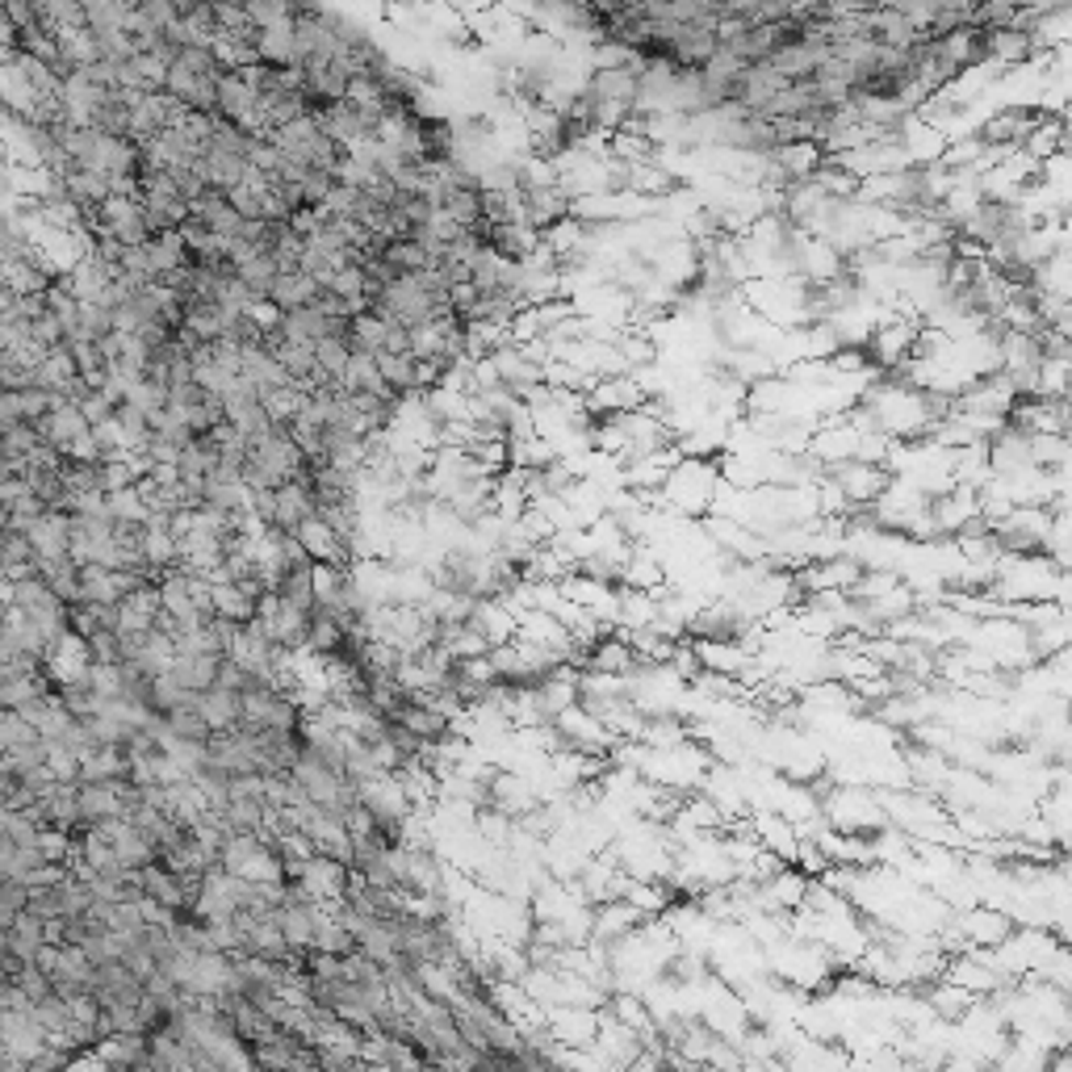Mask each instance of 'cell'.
Wrapping results in <instances>:
<instances>
[{
    "label": "cell",
    "mask_w": 1072,
    "mask_h": 1072,
    "mask_svg": "<svg viewBox=\"0 0 1072 1072\" xmlns=\"http://www.w3.org/2000/svg\"><path fill=\"white\" fill-rule=\"evenodd\" d=\"M244 18L252 22V30H268V25L293 22V4H281V0H252V4H244Z\"/></svg>",
    "instance_id": "484cf974"
},
{
    "label": "cell",
    "mask_w": 1072,
    "mask_h": 1072,
    "mask_svg": "<svg viewBox=\"0 0 1072 1072\" xmlns=\"http://www.w3.org/2000/svg\"><path fill=\"white\" fill-rule=\"evenodd\" d=\"M822 478H829L838 491H842V499H847L850 507H871L880 494L893 487V473L884 466H863V461H842V466H826V473Z\"/></svg>",
    "instance_id": "7a4b0ae2"
},
{
    "label": "cell",
    "mask_w": 1072,
    "mask_h": 1072,
    "mask_svg": "<svg viewBox=\"0 0 1072 1072\" xmlns=\"http://www.w3.org/2000/svg\"><path fill=\"white\" fill-rule=\"evenodd\" d=\"M0 716H4V708H0Z\"/></svg>",
    "instance_id": "e575fe53"
},
{
    "label": "cell",
    "mask_w": 1072,
    "mask_h": 1072,
    "mask_svg": "<svg viewBox=\"0 0 1072 1072\" xmlns=\"http://www.w3.org/2000/svg\"><path fill=\"white\" fill-rule=\"evenodd\" d=\"M80 378L76 373V360H71V353L67 348H55V353H46L43 365H38V373H34V386L38 390H46V394H67V386Z\"/></svg>",
    "instance_id": "d6986e66"
},
{
    "label": "cell",
    "mask_w": 1072,
    "mask_h": 1072,
    "mask_svg": "<svg viewBox=\"0 0 1072 1072\" xmlns=\"http://www.w3.org/2000/svg\"><path fill=\"white\" fill-rule=\"evenodd\" d=\"M344 365H348V348H344V339L327 335V339H319V344H314V369H319V373L339 378V373H344Z\"/></svg>",
    "instance_id": "83f0119b"
},
{
    "label": "cell",
    "mask_w": 1072,
    "mask_h": 1072,
    "mask_svg": "<svg viewBox=\"0 0 1072 1072\" xmlns=\"http://www.w3.org/2000/svg\"><path fill=\"white\" fill-rule=\"evenodd\" d=\"M587 92H591L595 101H616V105L637 110V92H641V85H637L633 71H591V76H587Z\"/></svg>",
    "instance_id": "9a60e30c"
},
{
    "label": "cell",
    "mask_w": 1072,
    "mask_h": 1072,
    "mask_svg": "<svg viewBox=\"0 0 1072 1072\" xmlns=\"http://www.w3.org/2000/svg\"><path fill=\"white\" fill-rule=\"evenodd\" d=\"M319 293H323V286L314 281L311 272H281L277 281H272V290H268V302L277 306L281 314L290 311H302V306H314L319 302Z\"/></svg>",
    "instance_id": "9c48e42d"
},
{
    "label": "cell",
    "mask_w": 1072,
    "mask_h": 1072,
    "mask_svg": "<svg viewBox=\"0 0 1072 1072\" xmlns=\"http://www.w3.org/2000/svg\"><path fill=\"white\" fill-rule=\"evenodd\" d=\"M164 734L172 737V741H185V746H205L210 741V725L201 721L198 713V695H193V704H185V708H172V713L164 716Z\"/></svg>",
    "instance_id": "ac0fdd59"
},
{
    "label": "cell",
    "mask_w": 1072,
    "mask_h": 1072,
    "mask_svg": "<svg viewBox=\"0 0 1072 1072\" xmlns=\"http://www.w3.org/2000/svg\"><path fill=\"white\" fill-rule=\"evenodd\" d=\"M219 667H223V654H189V658H172L168 674L180 692L201 695L219 683Z\"/></svg>",
    "instance_id": "52a82bcc"
},
{
    "label": "cell",
    "mask_w": 1072,
    "mask_h": 1072,
    "mask_svg": "<svg viewBox=\"0 0 1072 1072\" xmlns=\"http://www.w3.org/2000/svg\"><path fill=\"white\" fill-rule=\"evenodd\" d=\"M767 159L796 185V180H808L822 164H826V152H822V143H783V147H775Z\"/></svg>",
    "instance_id": "7c38bea8"
},
{
    "label": "cell",
    "mask_w": 1072,
    "mask_h": 1072,
    "mask_svg": "<svg viewBox=\"0 0 1072 1072\" xmlns=\"http://www.w3.org/2000/svg\"><path fill=\"white\" fill-rule=\"evenodd\" d=\"M138 889H143L147 901H156V905H164V909H177V914L180 909H189L185 889H180V875H172L164 863H152V868L138 871Z\"/></svg>",
    "instance_id": "5bb4252c"
},
{
    "label": "cell",
    "mask_w": 1072,
    "mask_h": 1072,
    "mask_svg": "<svg viewBox=\"0 0 1072 1072\" xmlns=\"http://www.w3.org/2000/svg\"><path fill=\"white\" fill-rule=\"evenodd\" d=\"M487 247H494L503 260H515V265H524L528 256H533L536 247H540V231H533L528 223H503V226H491V235H487Z\"/></svg>",
    "instance_id": "4fadbf2b"
},
{
    "label": "cell",
    "mask_w": 1072,
    "mask_h": 1072,
    "mask_svg": "<svg viewBox=\"0 0 1072 1072\" xmlns=\"http://www.w3.org/2000/svg\"><path fill=\"white\" fill-rule=\"evenodd\" d=\"M76 603H122L118 570H101V566H80V582H76Z\"/></svg>",
    "instance_id": "e0dca14e"
},
{
    "label": "cell",
    "mask_w": 1072,
    "mask_h": 1072,
    "mask_svg": "<svg viewBox=\"0 0 1072 1072\" xmlns=\"http://www.w3.org/2000/svg\"><path fill=\"white\" fill-rule=\"evenodd\" d=\"M67 515H85V520H110V503L101 491H85L67 499Z\"/></svg>",
    "instance_id": "d6a6232c"
},
{
    "label": "cell",
    "mask_w": 1072,
    "mask_h": 1072,
    "mask_svg": "<svg viewBox=\"0 0 1072 1072\" xmlns=\"http://www.w3.org/2000/svg\"><path fill=\"white\" fill-rule=\"evenodd\" d=\"M198 713L210 725V734H231L239 725V695L223 692V688H210L198 695Z\"/></svg>",
    "instance_id": "2e32d148"
},
{
    "label": "cell",
    "mask_w": 1072,
    "mask_h": 1072,
    "mask_svg": "<svg viewBox=\"0 0 1072 1072\" xmlns=\"http://www.w3.org/2000/svg\"><path fill=\"white\" fill-rule=\"evenodd\" d=\"M335 189V177H327V172H306V177L298 180V193H302V205H311V210H319L323 201H327V193Z\"/></svg>",
    "instance_id": "4dcf8cb0"
},
{
    "label": "cell",
    "mask_w": 1072,
    "mask_h": 1072,
    "mask_svg": "<svg viewBox=\"0 0 1072 1072\" xmlns=\"http://www.w3.org/2000/svg\"><path fill=\"white\" fill-rule=\"evenodd\" d=\"M25 909H30V889L18 884V880H9V875H0V930H9Z\"/></svg>",
    "instance_id": "cb8c5ba5"
},
{
    "label": "cell",
    "mask_w": 1072,
    "mask_h": 1072,
    "mask_svg": "<svg viewBox=\"0 0 1072 1072\" xmlns=\"http://www.w3.org/2000/svg\"><path fill=\"white\" fill-rule=\"evenodd\" d=\"M76 411L85 415V424H89V427H101V424H110V420H113V411H118V406H113V402L105 399L101 390H89L85 399L76 402Z\"/></svg>",
    "instance_id": "1f68e13d"
},
{
    "label": "cell",
    "mask_w": 1072,
    "mask_h": 1072,
    "mask_svg": "<svg viewBox=\"0 0 1072 1072\" xmlns=\"http://www.w3.org/2000/svg\"><path fill=\"white\" fill-rule=\"evenodd\" d=\"M134 13L152 25L156 34H164L168 25H177V4L172 0H143V4H134Z\"/></svg>",
    "instance_id": "f546056e"
},
{
    "label": "cell",
    "mask_w": 1072,
    "mask_h": 1072,
    "mask_svg": "<svg viewBox=\"0 0 1072 1072\" xmlns=\"http://www.w3.org/2000/svg\"><path fill=\"white\" fill-rule=\"evenodd\" d=\"M105 503H110V520H118V524H147V503H143L138 487L105 494Z\"/></svg>",
    "instance_id": "603a6c76"
},
{
    "label": "cell",
    "mask_w": 1072,
    "mask_h": 1072,
    "mask_svg": "<svg viewBox=\"0 0 1072 1072\" xmlns=\"http://www.w3.org/2000/svg\"><path fill=\"white\" fill-rule=\"evenodd\" d=\"M561 219H570V193H566L561 185L524 193V214H520V223H528L533 231H549V226L561 223Z\"/></svg>",
    "instance_id": "ba28073f"
},
{
    "label": "cell",
    "mask_w": 1072,
    "mask_h": 1072,
    "mask_svg": "<svg viewBox=\"0 0 1072 1072\" xmlns=\"http://www.w3.org/2000/svg\"><path fill=\"white\" fill-rule=\"evenodd\" d=\"M172 67L189 71V76H219V64H214L210 46H180L177 59H172Z\"/></svg>",
    "instance_id": "f1b7e54d"
},
{
    "label": "cell",
    "mask_w": 1072,
    "mask_h": 1072,
    "mask_svg": "<svg viewBox=\"0 0 1072 1072\" xmlns=\"http://www.w3.org/2000/svg\"><path fill=\"white\" fill-rule=\"evenodd\" d=\"M311 515H314V499H311V487H306V482H286V487L272 491V528H277V533L293 536L298 533V524L311 520Z\"/></svg>",
    "instance_id": "5b68a950"
},
{
    "label": "cell",
    "mask_w": 1072,
    "mask_h": 1072,
    "mask_svg": "<svg viewBox=\"0 0 1072 1072\" xmlns=\"http://www.w3.org/2000/svg\"><path fill=\"white\" fill-rule=\"evenodd\" d=\"M1035 399H1069V360H1039Z\"/></svg>",
    "instance_id": "d4e9b609"
},
{
    "label": "cell",
    "mask_w": 1072,
    "mask_h": 1072,
    "mask_svg": "<svg viewBox=\"0 0 1072 1072\" xmlns=\"http://www.w3.org/2000/svg\"><path fill=\"white\" fill-rule=\"evenodd\" d=\"M721 482L716 473V461H679L670 469L667 487H662V499H667V512L683 515V520H704L708 507H713V491Z\"/></svg>",
    "instance_id": "6da1fadb"
},
{
    "label": "cell",
    "mask_w": 1072,
    "mask_h": 1072,
    "mask_svg": "<svg viewBox=\"0 0 1072 1072\" xmlns=\"http://www.w3.org/2000/svg\"><path fill=\"white\" fill-rule=\"evenodd\" d=\"M327 293H335V298H344V302H357V298H365L369 293V281H365V268L360 265H348L339 268L332 281L323 286Z\"/></svg>",
    "instance_id": "4316f807"
},
{
    "label": "cell",
    "mask_w": 1072,
    "mask_h": 1072,
    "mask_svg": "<svg viewBox=\"0 0 1072 1072\" xmlns=\"http://www.w3.org/2000/svg\"><path fill=\"white\" fill-rule=\"evenodd\" d=\"M43 947H46V922L38 914H30V909L4 930V956H13L18 963H34V956Z\"/></svg>",
    "instance_id": "8fae6325"
},
{
    "label": "cell",
    "mask_w": 1072,
    "mask_h": 1072,
    "mask_svg": "<svg viewBox=\"0 0 1072 1072\" xmlns=\"http://www.w3.org/2000/svg\"><path fill=\"white\" fill-rule=\"evenodd\" d=\"M235 277H239L256 298H268L272 281H277L281 272H277V265H272V256H252V260H244V265L235 268Z\"/></svg>",
    "instance_id": "7402d4cb"
},
{
    "label": "cell",
    "mask_w": 1072,
    "mask_h": 1072,
    "mask_svg": "<svg viewBox=\"0 0 1072 1072\" xmlns=\"http://www.w3.org/2000/svg\"><path fill=\"white\" fill-rule=\"evenodd\" d=\"M247 319H252V323H256V327H260V332H277V327H281V319H286V314H281V311H277V306H272V302H268V298H256V302H252V306H247Z\"/></svg>",
    "instance_id": "836d02e7"
},
{
    "label": "cell",
    "mask_w": 1072,
    "mask_h": 1072,
    "mask_svg": "<svg viewBox=\"0 0 1072 1072\" xmlns=\"http://www.w3.org/2000/svg\"><path fill=\"white\" fill-rule=\"evenodd\" d=\"M67 533H71V515H64V512H43L30 528H25L38 561H64L67 558Z\"/></svg>",
    "instance_id": "8992f818"
},
{
    "label": "cell",
    "mask_w": 1072,
    "mask_h": 1072,
    "mask_svg": "<svg viewBox=\"0 0 1072 1072\" xmlns=\"http://www.w3.org/2000/svg\"><path fill=\"white\" fill-rule=\"evenodd\" d=\"M34 432H38V440H43L46 448H55V453L64 457L67 448L76 445L80 436H89L92 427L85 424V415H80V411H76L71 402H67V406H55V411H46L43 420L34 424Z\"/></svg>",
    "instance_id": "277c9868"
},
{
    "label": "cell",
    "mask_w": 1072,
    "mask_h": 1072,
    "mask_svg": "<svg viewBox=\"0 0 1072 1072\" xmlns=\"http://www.w3.org/2000/svg\"><path fill=\"white\" fill-rule=\"evenodd\" d=\"M469 628H478V633L487 637V646H491V649L515 641V633H520L515 616L499 600H473V616H469Z\"/></svg>",
    "instance_id": "30bf717a"
},
{
    "label": "cell",
    "mask_w": 1072,
    "mask_h": 1072,
    "mask_svg": "<svg viewBox=\"0 0 1072 1072\" xmlns=\"http://www.w3.org/2000/svg\"><path fill=\"white\" fill-rule=\"evenodd\" d=\"M381 260L390 268H399L402 277H420V272H427V268L436 265L432 252L424 244H415V239H394V244L381 252Z\"/></svg>",
    "instance_id": "ffe728a7"
},
{
    "label": "cell",
    "mask_w": 1072,
    "mask_h": 1072,
    "mask_svg": "<svg viewBox=\"0 0 1072 1072\" xmlns=\"http://www.w3.org/2000/svg\"><path fill=\"white\" fill-rule=\"evenodd\" d=\"M80 168H89V172H101V177H134L138 172V147L134 143H126V138H105V134H97L92 138V152L89 159L80 164Z\"/></svg>",
    "instance_id": "3957f363"
},
{
    "label": "cell",
    "mask_w": 1072,
    "mask_h": 1072,
    "mask_svg": "<svg viewBox=\"0 0 1072 1072\" xmlns=\"http://www.w3.org/2000/svg\"><path fill=\"white\" fill-rule=\"evenodd\" d=\"M406 335H411V360L440 357V348H445V319H432V323H420V327H406Z\"/></svg>",
    "instance_id": "44dd1931"
}]
</instances>
